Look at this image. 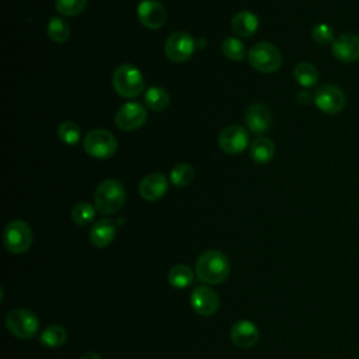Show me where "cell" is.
I'll return each instance as SVG.
<instances>
[{"label": "cell", "mask_w": 359, "mask_h": 359, "mask_svg": "<svg viewBox=\"0 0 359 359\" xmlns=\"http://www.w3.org/2000/svg\"><path fill=\"white\" fill-rule=\"evenodd\" d=\"M168 189V180L161 172H151L146 175L139 184V194L146 201H157L165 195Z\"/></svg>", "instance_id": "2e32d148"}, {"label": "cell", "mask_w": 359, "mask_h": 359, "mask_svg": "<svg viewBox=\"0 0 359 359\" xmlns=\"http://www.w3.org/2000/svg\"><path fill=\"white\" fill-rule=\"evenodd\" d=\"M331 50L335 59L344 63L359 60V36L356 34H341L331 43Z\"/></svg>", "instance_id": "5bb4252c"}, {"label": "cell", "mask_w": 359, "mask_h": 359, "mask_svg": "<svg viewBox=\"0 0 359 359\" xmlns=\"http://www.w3.org/2000/svg\"><path fill=\"white\" fill-rule=\"evenodd\" d=\"M275 154V144L268 137H257L250 146V156L255 163L265 164L272 160Z\"/></svg>", "instance_id": "ffe728a7"}, {"label": "cell", "mask_w": 359, "mask_h": 359, "mask_svg": "<svg viewBox=\"0 0 359 359\" xmlns=\"http://www.w3.org/2000/svg\"><path fill=\"white\" fill-rule=\"evenodd\" d=\"M195 177V170L191 164L187 163H180L177 164L171 172H170V181L175 185V187H187L192 182Z\"/></svg>", "instance_id": "484cf974"}, {"label": "cell", "mask_w": 359, "mask_h": 359, "mask_svg": "<svg viewBox=\"0 0 359 359\" xmlns=\"http://www.w3.org/2000/svg\"><path fill=\"white\" fill-rule=\"evenodd\" d=\"M3 244L11 254H24L32 245V230L24 220H11L3 230Z\"/></svg>", "instance_id": "277c9868"}, {"label": "cell", "mask_w": 359, "mask_h": 359, "mask_svg": "<svg viewBox=\"0 0 359 359\" xmlns=\"http://www.w3.org/2000/svg\"><path fill=\"white\" fill-rule=\"evenodd\" d=\"M126 194L118 180H105L98 184L94 194V203L101 215H114L125 205Z\"/></svg>", "instance_id": "7a4b0ae2"}, {"label": "cell", "mask_w": 359, "mask_h": 359, "mask_svg": "<svg viewBox=\"0 0 359 359\" xmlns=\"http://www.w3.org/2000/svg\"><path fill=\"white\" fill-rule=\"evenodd\" d=\"M116 234V224L111 219H100L97 220L88 233V238L93 245L98 248H104L112 243Z\"/></svg>", "instance_id": "ac0fdd59"}, {"label": "cell", "mask_w": 359, "mask_h": 359, "mask_svg": "<svg viewBox=\"0 0 359 359\" xmlns=\"http://www.w3.org/2000/svg\"><path fill=\"white\" fill-rule=\"evenodd\" d=\"M195 273L199 280L208 285H219L230 275V261L219 250H208L199 255Z\"/></svg>", "instance_id": "6da1fadb"}, {"label": "cell", "mask_w": 359, "mask_h": 359, "mask_svg": "<svg viewBox=\"0 0 359 359\" xmlns=\"http://www.w3.org/2000/svg\"><path fill=\"white\" fill-rule=\"evenodd\" d=\"M230 339L237 348L250 349L258 342L259 331L252 321L240 320L231 325Z\"/></svg>", "instance_id": "9a60e30c"}, {"label": "cell", "mask_w": 359, "mask_h": 359, "mask_svg": "<svg viewBox=\"0 0 359 359\" xmlns=\"http://www.w3.org/2000/svg\"><path fill=\"white\" fill-rule=\"evenodd\" d=\"M311 38L314 39V42H317L318 45H330L334 42V32L332 28L325 24V22H320L317 25L313 27L311 29Z\"/></svg>", "instance_id": "4dcf8cb0"}, {"label": "cell", "mask_w": 359, "mask_h": 359, "mask_svg": "<svg viewBox=\"0 0 359 359\" xmlns=\"http://www.w3.org/2000/svg\"><path fill=\"white\" fill-rule=\"evenodd\" d=\"M259 21L258 17L251 11H240L237 13L231 20V31L241 38H247L255 34L258 29Z\"/></svg>", "instance_id": "d6986e66"}, {"label": "cell", "mask_w": 359, "mask_h": 359, "mask_svg": "<svg viewBox=\"0 0 359 359\" xmlns=\"http://www.w3.org/2000/svg\"><path fill=\"white\" fill-rule=\"evenodd\" d=\"M112 86L119 97L136 98L144 91V79L137 67L125 63L115 69Z\"/></svg>", "instance_id": "3957f363"}, {"label": "cell", "mask_w": 359, "mask_h": 359, "mask_svg": "<svg viewBox=\"0 0 359 359\" xmlns=\"http://www.w3.org/2000/svg\"><path fill=\"white\" fill-rule=\"evenodd\" d=\"M195 39L188 32H174L171 34L164 43L165 56L175 63H184L192 57L195 52Z\"/></svg>", "instance_id": "ba28073f"}, {"label": "cell", "mask_w": 359, "mask_h": 359, "mask_svg": "<svg viewBox=\"0 0 359 359\" xmlns=\"http://www.w3.org/2000/svg\"><path fill=\"white\" fill-rule=\"evenodd\" d=\"M80 359H101V356L95 352H86L84 355L80 356Z\"/></svg>", "instance_id": "d6a6232c"}, {"label": "cell", "mask_w": 359, "mask_h": 359, "mask_svg": "<svg viewBox=\"0 0 359 359\" xmlns=\"http://www.w3.org/2000/svg\"><path fill=\"white\" fill-rule=\"evenodd\" d=\"M87 1L88 0H55V8L65 17H74L86 8Z\"/></svg>", "instance_id": "f546056e"}, {"label": "cell", "mask_w": 359, "mask_h": 359, "mask_svg": "<svg viewBox=\"0 0 359 359\" xmlns=\"http://www.w3.org/2000/svg\"><path fill=\"white\" fill-rule=\"evenodd\" d=\"M244 121L247 128L252 133L259 135L269 129L272 122V115H271V111L264 104H252L247 108Z\"/></svg>", "instance_id": "e0dca14e"}, {"label": "cell", "mask_w": 359, "mask_h": 359, "mask_svg": "<svg viewBox=\"0 0 359 359\" xmlns=\"http://www.w3.org/2000/svg\"><path fill=\"white\" fill-rule=\"evenodd\" d=\"M144 102L151 111H164L170 104V95L161 87H150L144 94Z\"/></svg>", "instance_id": "d4e9b609"}, {"label": "cell", "mask_w": 359, "mask_h": 359, "mask_svg": "<svg viewBox=\"0 0 359 359\" xmlns=\"http://www.w3.org/2000/svg\"><path fill=\"white\" fill-rule=\"evenodd\" d=\"M194 311L202 317L213 316L220 304L217 293L209 286H198L192 290L189 297Z\"/></svg>", "instance_id": "4fadbf2b"}, {"label": "cell", "mask_w": 359, "mask_h": 359, "mask_svg": "<svg viewBox=\"0 0 359 359\" xmlns=\"http://www.w3.org/2000/svg\"><path fill=\"white\" fill-rule=\"evenodd\" d=\"M137 20L149 29H158L165 24V7L157 0H142L136 8Z\"/></svg>", "instance_id": "7c38bea8"}, {"label": "cell", "mask_w": 359, "mask_h": 359, "mask_svg": "<svg viewBox=\"0 0 359 359\" xmlns=\"http://www.w3.org/2000/svg\"><path fill=\"white\" fill-rule=\"evenodd\" d=\"M167 280L172 287L184 289L194 282V272L188 265L178 264L168 271Z\"/></svg>", "instance_id": "603a6c76"}, {"label": "cell", "mask_w": 359, "mask_h": 359, "mask_svg": "<svg viewBox=\"0 0 359 359\" xmlns=\"http://www.w3.org/2000/svg\"><path fill=\"white\" fill-rule=\"evenodd\" d=\"M314 104L321 112L335 115L345 108L346 98L338 86L323 84L314 93Z\"/></svg>", "instance_id": "9c48e42d"}, {"label": "cell", "mask_w": 359, "mask_h": 359, "mask_svg": "<svg viewBox=\"0 0 359 359\" xmlns=\"http://www.w3.org/2000/svg\"><path fill=\"white\" fill-rule=\"evenodd\" d=\"M147 112L140 102H126L115 114V125L121 130H135L146 123Z\"/></svg>", "instance_id": "30bf717a"}, {"label": "cell", "mask_w": 359, "mask_h": 359, "mask_svg": "<svg viewBox=\"0 0 359 359\" xmlns=\"http://www.w3.org/2000/svg\"><path fill=\"white\" fill-rule=\"evenodd\" d=\"M95 206L88 202H79L72 210V219L77 226H87L95 217Z\"/></svg>", "instance_id": "83f0119b"}, {"label": "cell", "mask_w": 359, "mask_h": 359, "mask_svg": "<svg viewBox=\"0 0 359 359\" xmlns=\"http://www.w3.org/2000/svg\"><path fill=\"white\" fill-rule=\"evenodd\" d=\"M250 143V135L245 128L240 125H230L219 135V146L229 154L243 153Z\"/></svg>", "instance_id": "8fae6325"}, {"label": "cell", "mask_w": 359, "mask_h": 359, "mask_svg": "<svg viewBox=\"0 0 359 359\" xmlns=\"http://www.w3.org/2000/svg\"><path fill=\"white\" fill-rule=\"evenodd\" d=\"M6 327L18 339H31L39 330V321L34 311L28 309H13L6 316Z\"/></svg>", "instance_id": "5b68a950"}, {"label": "cell", "mask_w": 359, "mask_h": 359, "mask_svg": "<svg viewBox=\"0 0 359 359\" xmlns=\"http://www.w3.org/2000/svg\"><path fill=\"white\" fill-rule=\"evenodd\" d=\"M222 52L230 60H243L247 53V49L241 39L229 36L222 42Z\"/></svg>", "instance_id": "4316f807"}, {"label": "cell", "mask_w": 359, "mask_h": 359, "mask_svg": "<svg viewBox=\"0 0 359 359\" xmlns=\"http://www.w3.org/2000/svg\"><path fill=\"white\" fill-rule=\"evenodd\" d=\"M293 77L302 87L310 88L318 81V70L310 62H299L293 69Z\"/></svg>", "instance_id": "44dd1931"}, {"label": "cell", "mask_w": 359, "mask_h": 359, "mask_svg": "<svg viewBox=\"0 0 359 359\" xmlns=\"http://www.w3.org/2000/svg\"><path fill=\"white\" fill-rule=\"evenodd\" d=\"M84 151L94 158H109L118 149L115 136L105 129L90 130L83 142Z\"/></svg>", "instance_id": "52a82bcc"}, {"label": "cell", "mask_w": 359, "mask_h": 359, "mask_svg": "<svg viewBox=\"0 0 359 359\" xmlns=\"http://www.w3.org/2000/svg\"><path fill=\"white\" fill-rule=\"evenodd\" d=\"M46 32L50 41L56 43H65L70 36V27L62 17H50L46 24Z\"/></svg>", "instance_id": "cb8c5ba5"}, {"label": "cell", "mask_w": 359, "mask_h": 359, "mask_svg": "<svg viewBox=\"0 0 359 359\" xmlns=\"http://www.w3.org/2000/svg\"><path fill=\"white\" fill-rule=\"evenodd\" d=\"M310 100H311V94L307 93V91H300V93L297 94V101H299L300 104H303V105L309 104Z\"/></svg>", "instance_id": "1f68e13d"}, {"label": "cell", "mask_w": 359, "mask_h": 359, "mask_svg": "<svg viewBox=\"0 0 359 359\" xmlns=\"http://www.w3.org/2000/svg\"><path fill=\"white\" fill-rule=\"evenodd\" d=\"M250 65L261 73H273L282 66V55L271 42H258L248 50Z\"/></svg>", "instance_id": "8992f818"}, {"label": "cell", "mask_w": 359, "mask_h": 359, "mask_svg": "<svg viewBox=\"0 0 359 359\" xmlns=\"http://www.w3.org/2000/svg\"><path fill=\"white\" fill-rule=\"evenodd\" d=\"M39 341L46 348H59L67 341V331L59 324H50L41 332Z\"/></svg>", "instance_id": "7402d4cb"}, {"label": "cell", "mask_w": 359, "mask_h": 359, "mask_svg": "<svg viewBox=\"0 0 359 359\" xmlns=\"http://www.w3.org/2000/svg\"><path fill=\"white\" fill-rule=\"evenodd\" d=\"M57 137L62 143L73 146L80 140V128L73 121H65L57 126Z\"/></svg>", "instance_id": "f1b7e54d"}]
</instances>
